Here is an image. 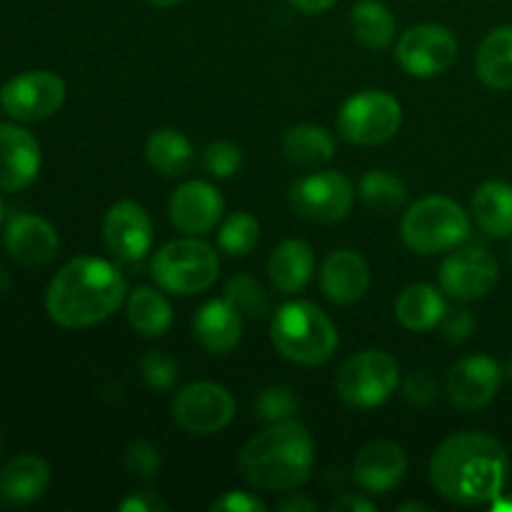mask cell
<instances>
[{
    "instance_id": "obj_50",
    "label": "cell",
    "mask_w": 512,
    "mask_h": 512,
    "mask_svg": "<svg viewBox=\"0 0 512 512\" xmlns=\"http://www.w3.org/2000/svg\"><path fill=\"white\" fill-rule=\"evenodd\" d=\"M0 495H3V488H0Z\"/></svg>"
},
{
    "instance_id": "obj_27",
    "label": "cell",
    "mask_w": 512,
    "mask_h": 512,
    "mask_svg": "<svg viewBox=\"0 0 512 512\" xmlns=\"http://www.w3.org/2000/svg\"><path fill=\"white\" fill-rule=\"evenodd\" d=\"M125 310H128V323L143 338H163L173 325V308L168 298L150 285H138L128 295Z\"/></svg>"
},
{
    "instance_id": "obj_21",
    "label": "cell",
    "mask_w": 512,
    "mask_h": 512,
    "mask_svg": "<svg viewBox=\"0 0 512 512\" xmlns=\"http://www.w3.org/2000/svg\"><path fill=\"white\" fill-rule=\"evenodd\" d=\"M193 333L208 353H233L243 340V313L228 298L208 300L195 313Z\"/></svg>"
},
{
    "instance_id": "obj_2",
    "label": "cell",
    "mask_w": 512,
    "mask_h": 512,
    "mask_svg": "<svg viewBox=\"0 0 512 512\" xmlns=\"http://www.w3.org/2000/svg\"><path fill=\"white\" fill-rule=\"evenodd\" d=\"M125 300V278L110 260L73 258L55 273L45 310L60 328L83 330L108 320Z\"/></svg>"
},
{
    "instance_id": "obj_7",
    "label": "cell",
    "mask_w": 512,
    "mask_h": 512,
    "mask_svg": "<svg viewBox=\"0 0 512 512\" xmlns=\"http://www.w3.org/2000/svg\"><path fill=\"white\" fill-rule=\"evenodd\" d=\"M400 383L398 360L383 350H363L340 365L335 390L350 408L373 410L393 398Z\"/></svg>"
},
{
    "instance_id": "obj_16",
    "label": "cell",
    "mask_w": 512,
    "mask_h": 512,
    "mask_svg": "<svg viewBox=\"0 0 512 512\" xmlns=\"http://www.w3.org/2000/svg\"><path fill=\"white\" fill-rule=\"evenodd\" d=\"M223 195L205 180H188L178 185L170 198L168 213L175 228L185 235H205L223 220Z\"/></svg>"
},
{
    "instance_id": "obj_24",
    "label": "cell",
    "mask_w": 512,
    "mask_h": 512,
    "mask_svg": "<svg viewBox=\"0 0 512 512\" xmlns=\"http://www.w3.org/2000/svg\"><path fill=\"white\" fill-rule=\"evenodd\" d=\"M473 218L490 238L512 235V185L503 180H488L473 193Z\"/></svg>"
},
{
    "instance_id": "obj_30",
    "label": "cell",
    "mask_w": 512,
    "mask_h": 512,
    "mask_svg": "<svg viewBox=\"0 0 512 512\" xmlns=\"http://www.w3.org/2000/svg\"><path fill=\"white\" fill-rule=\"evenodd\" d=\"M353 35L370 50H383L395 38V15L380 0H358L350 10Z\"/></svg>"
},
{
    "instance_id": "obj_6",
    "label": "cell",
    "mask_w": 512,
    "mask_h": 512,
    "mask_svg": "<svg viewBox=\"0 0 512 512\" xmlns=\"http://www.w3.org/2000/svg\"><path fill=\"white\" fill-rule=\"evenodd\" d=\"M150 273L158 288L173 295H198L215 285L220 275V258L213 245L198 235L165 243L150 263Z\"/></svg>"
},
{
    "instance_id": "obj_25",
    "label": "cell",
    "mask_w": 512,
    "mask_h": 512,
    "mask_svg": "<svg viewBox=\"0 0 512 512\" xmlns=\"http://www.w3.org/2000/svg\"><path fill=\"white\" fill-rule=\"evenodd\" d=\"M50 485V468L38 455H18L10 460L0 473L3 495L15 505H25L38 500Z\"/></svg>"
},
{
    "instance_id": "obj_1",
    "label": "cell",
    "mask_w": 512,
    "mask_h": 512,
    "mask_svg": "<svg viewBox=\"0 0 512 512\" xmlns=\"http://www.w3.org/2000/svg\"><path fill=\"white\" fill-rule=\"evenodd\" d=\"M510 460L503 443L488 433H458L430 458V483L455 505H488L503 495Z\"/></svg>"
},
{
    "instance_id": "obj_10",
    "label": "cell",
    "mask_w": 512,
    "mask_h": 512,
    "mask_svg": "<svg viewBox=\"0 0 512 512\" xmlns=\"http://www.w3.org/2000/svg\"><path fill=\"white\" fill-rule=\"evenodd\" d=\"M458 50V38L453 30L438 23H423L400 35L395 45V60L413 78H435L453 68Z\"/></svg>"
},
{
    "instance_id": "obj_33",
    "label": "cell",
    "mask_w": 512,
    "mask_h": 512,
    "mask_svg": "<svg viewBox=\"0 0 512 512\" xmlns=\"http://www.w3.org/2000/svg\"><path fill=\"white\" fill-rule=\"evenodd\" d=\"M225 298L243 313V318H265L270 313V295L250 275H233L225 283Z\"/></svg>"
},
{
    "instance_id": "obj_15",
    "label": "cell",
    "mask_w": 512,
    "mask_h": 512,
    "mask_svg": "<svg viewBox=\"0 0 512 512\" xmlns=\"http://www.w3.org/2000/svg\"><path fill=\"white\" fill-rule=\"evenodd\" d=\"M503 368L490 355H470L448 373V398L458 410H480L498 395Z\"/></svg>"
},
{
    "instance_id": "obj_31",
    "label": "cell",
    "mask_w": 512,
    "mask_h": 512,
    "mask_svg": "<svg viewBox=\"0 0 512 512\" xmlns=\"http://www.w3.org/2000/svg\"><path fill=\"white\" fill-rule=\"evenodd\" d=\"M360 198L368 205L373 213L380 215H393L408 200V188H405L403 180L398 175H393L390 170H368V173L360 178Z\"/></svg>"
},
{
    "instance_id": "obj_32",
    "label": "cell",
    "mask_w": 512,
    "mask_h": 512,
    "mask_svg": "<svg viewBox=\"0 0 512 512\" xmlns=\"http://www.w3.org/2000/svg\"><path fill=\"white\" fill-rule=\"evenodd\" d=\"M260 243V223L255 215L238 210L230 213L228 218L220 223L218 230V248L228 253L230 258H245L253 253Z\"/></svg>"
},
{
    "instance_id": "obj_35",
    "label": "cell",
    "mask_w": 512,
    "mask_h": 512,
    "mask_svg": "<svg viewBox=\"0 0 512 512\" xmlns=\"http://www.w3.org/2000/svg\"><path fill=\"white\" fill-rule=\"evenodd\" d=\"M203 165L213 178H233L243 168V150L230 140H218L203 150Z\"/></svg>"
},
{
    "instance_id": "obj_12",
    "label": "cell",
    "mask_w": 512,
    "mask_h": 512,
    "mask_svg": "<svg viewBox=\"0 0 512 512\" xmlns=\"http://www.w3.org/2000/svg\"><path fill=\"white\" fill-rule=\"evenodd\" d=\"M65 103V83L50 70H28L0 88V105L20 123H38L50 118Z\"/></svg>"
},
{
    "instance_id": "obj_39",
    "label": "cell",
    "mask_w": 512,
    "mask_h": 512,
    "mask_svg": "<svg viewBox=\"0 0 512 512\" xmlns=\"http://www.w3.org/2000/svg\"><path fill=\"white\" fill-rule=\"evenodd\" d=\"M443 330L450 343H463L475 330L473 313L470 310H448L443 318Z\"/></svg>"
},
{
    "instance_id": "obj_47",
    "label": "cell",
    "mask_w": 512,
    "mask_h": 512,
    "mask_svg": "<svg viewBox=\"0 0 512 512\" xmlns=\"http://www.w3.org/2000/svg\"><path fill=\"white\" fill-rule=\"evenodd\" d=\"M150 3H153L155 8H170V5H178L180 0H150Z\"/></svg>"
},
{
    "instance_id": "obj_20",
    "label": "cell",
    "mask_w": 512,
    "mask_h": 512,
    "mask_svg": "<svg viewBox=\"0 0 512 512\" xmlns=\"http://www.w3.org/2000/svg\"><path fill=\"white\" fill-rule=\"evenodd\" d=\"M320 288L338 305H353L368 293L370 268L358 250H333L320 265Z\"/></svg>"
},
{
    "instance_id": "obj_19",
    "label": "cell",
    "mask_w": 512,
    "mask_h": 512,
    "mask_svg": "<svg viewBox=\"0 0 512 512\" xmlns=\"http://www.w3.org/2000/svg\"><path fill=\"white\" fill-rule=\"evenodd\" d=\"M3 243L10 258L20 265H45L58 255L60 238L45 218L30 213H18L5 225Z\"/></svg>"
},
{
    "instance_id": "obj_45",
    "label": "cell",
    "mask_w": 512,
    "mask_h": 512,
    "mask_svg": "<svg viewBox=\"0 0 512 512\" xmlns=\"http://www.w3.org/2000/svg\"><path fill=\"white\" fill-rule=\"evenodd\" d=\"M493 508L495 510H512V495H508V498H503V495H500V498L493 503Z\"/></svg>"
},
{
    "instance_id": "obj_36",
    "label": "cell",
    "mask_w": 512,
    "mask_h": 512,
    "mask_svg": "<svg viewBox=\"0 0 512 512\" xmlns=\"http://www.w3.org/2000/svg\"><path fill=\"white\" fill-rule=\"evenodd\" d=\"M300 400L298 395L293 393L285 385H278V388H268L260 393L258 398V415L268 423H278V420H288L298 413Z\"/></svg>"
},
{
    "instance_id": "obj_5",
    "label": "cell",
    "mask_w": 512,
    "mask_h": 512,
    "mask_svg": "<svg viewBox=\"0 0 512 512\" xmlns=\"http://www.w3.org/2000/svg\"><path fill=\"white\" fill-rule=\"evenodd\" d=\"M400 235L418 255L450 253L470 238V218L453 198L428 195L405 210Z\"/></svg>"
},
{
    "instance_id": "obj_3",
    "label": "cell",
    "mask_w": 512,
    "mask_h": 512,
    "mask_svg": "<svg viewBox=\"0 0 512 512\" xmlns=\"http://www.w3.org/2000/svg\"><path fill=\"white\" fill-rule=\"evenodd\" d=\"M315 443L300 420H278L243 445L238 455L240 478L268 493H290L310 478Z\"/></svg>"
},
{
    "instance_id": "obj_34",
    "label": "cell",
    "mask_w": 512,
    "mask_h": 512,
    "mask_svg": "<svg viewBox=\"0 0 512 512\" xmlns=\"http://www.w3.org/2000/svg\"><path fill=\"white\" fill-rule=\"evenodd\" d=\"M140 375L153 390H170L178 380V363L163 350H148L138 363Z\"/></svg>"
},
{
    "instance_id": "obj_48",
    "label": "cell",
    "mask_w": 512,
    "mask_h": 512,
    "mask_svg": "<svg viewBox=\"0 0 512 512\" xmlns=\"http://www.w3.org/2000/svg\"><path fill=\"white\" fill-rule=\"evenodd\" d=\"M3 215H5V210H3V200H0V223H3Z\"/></svg>"
},
{
    "instance_id": "obj_26",
    "label": "cell",
    "mask_w": 512,
    "mask_h": 512,
    "mask_svg": "<svg viewBox=\"0 0 512 512\" xmlns=\"http://www.w3.org/2000/svg\"><path fill=\"white\" fill-rule=\"evenodd\" d=\"M478 78L493 90H512V25L490 30L475 55Z\"/></svg>"
},
{
    "instance_id": "obj_43",
    "label": "cell",
    "mask_w": 512,
    "mask_h": 512,
    "mask_svg": "<svg viewBox=\"0 0 512 512\" xmlns=\"http://www.w3.org/2000/svg\"><path fill=\"white\" fill-rule=\"evenodd\" d=\"M335 3H338V0H290V5L305 15H320L325 13V10L333 8Z\"/></svg>"
},
{
    "instance_id": "obj_42",
    "label": "cell",
    "mask_w": 512,
    "mask_h": 512,
    "mask_svg": "<svg viewBox=\"0 0 512 512\" xmlns=\"http://www.w3.org/2000/svg\"><path fill=\"white\" fill-rule=\"evenodd\" d=\"M330 510L333 512H373L375 505L370 503L368 498H360V495L348 493V495H343V498L333 500Z\"/></svg>"
},
{
    "instance_id": "obj_37",
    "label": "cell",
    "mask_w": 512,
    "mask_h": 512,
    "mask_svg": "<svg viewBox=\"0 0 512 512\" xmlns=\"http://www.w3.org/2000/svg\"><path fill=\"white\" fill-rule=\"evenodd\" d=\"M125 470L133 478L140 480H153L160 473V453L155 445L138 440L125 450Z\"/></svg>"
},
{
    "instance_id": "obj_49",
    "label": "cell",
    "mask_w": 512,
    "mask_h": 512,
    "mask_svg": "<svg viewBox=\"0 0 512 512\" xmlns=\"http://www.w3.org/2000/svg\"><path fill=\"white\" fill-rule=\"evenodd\" d=\"M508 378L512 380V358H510V363H508Z\"/></svg>"
},
{
    "instance_id": "obj_29",
    "label": "cell",
    "mask_w": 512,
    "mask_h": 512,
    "mask_svg": "<svg viewBox=\"0 0 512 512\" xmlns=\"http://www.w3.org/2000/svg\"><path fill=\"white\" fill-rule=\"evenodd\" d=\"M283 153L290 163L303 165V168H318V165L333 160L335 140L320 125L303 123L285 133Z\"/></svg>"
},
{
    "instance_id": "obj_44",
    "label": "cell",
    "mask_w": 512,
    "mask_h": 512,
    "mask_svg": "<svg viewBox=\"0 0 512 512\" xmlns=\"http://www.w3.org/2000/svg\"><path fill=\"white\" fill-rule=\"evenodd\" d=\"M278 510H283V512H298V510L315 512V510H318V503H313V500L295 498V495H290V498H285L283 503H278Z\"/></svg>"
},
{
    "instance_id": "obj_11",
    "label": "cell",
    "mask_w": 512,
    "mask_h": 512,
    "mask_svg": "<svg viewBox=\"0 0 512 512\" xmlns=\"http://www.w3.org/2000/svg\"><path fill=\"white\" fill-rule=\"evenodd\" d=\"M173 418L193 435H215L228 428L235 418V400L228 388L218 383L183 385L173 398Z\"/></svg>"
},
{
    "instance_id": "obj_46",
    "label": "cell",
    "mask_w": 512,
    "mask_h": 512,
    "mask_svg": "<svg viewBox=\"0 0 512 512\" xmlns=\"http://www.w3.org/2000/svg\"><path fill=\"white\" fill-rule=\"evenodd\" d=\"M405 510H430V505H425V503H408V505H398V512H405Z\"/></svg>"
},
{
    "instance_id": "obj_23",
    "label": "cell",
    "mask_w": 512,
    "mask_h": 512,
    "mask_svg": "<svg viewBox=\"0 0 512 512\" xmlns=\"http://www.w3.org/2000/svg\"><path fill=\"white\" fill-rule=\"evenodd\" d=\"M448 305L443 293L430 283H413L395 300V318L410 333H428L443 323Z\"/></svg>"
},
{
    "instance_id": "obj_8",
    "label": "cell",
    "mask_w": 512,
    "mask_h": 512,
    "mask_svg": "<svg viewBox=\"0 0 512 512\" xmlns=\"http://www.w3.org/2000/svg\"><path fill=\"white\" fill-rule=\"evenodd\" d=\"M403 125V105L385 90H363L343 103L338 133L355 145H380Z\"/></svg>"
},
{
    "instance_id": "obj_4",
    "label": "cell",
    "mask_w": 512,
    "mask_h": 512,
    "mask_svg": "<svg viewBox=\"0 0 512 512\" xmlns=\"http://www.w3.org/2000/svg\"><path fill=\"white\" fill-rule=\"evenodd\" d=\"M270 340L285 360L305 368L328 363L340 343L333 320L308 300H293L275 310Z\"/></svg>"
},
{
    "instance_id": "obj_14",
    "label": "cell",
    "mask_w": 512,
    "mask_h": 512,
    "mask_svg": "<svg viewBox=\"0 0 512 512\" xmlns=\"http://www.w3.org/2000/svg\"><path fill=\"white\" fill-rule=\"evenodd\" d=\"M105 248L125 263L145 258L153 245V220L143 205L133 200H120L105 213L103 220Z\"/></svg>"
},
{
    "instance_id": "obj_40",
    "label": "cell",
    "mask_w": 512,
    "mask_h": 512,
    "mask_svg": "<svg viewBox=\"0 0 512 512\" xmlns=\"http://www.w3.org/2000/svg\"><path fill=\"white\" fill-rule=\"evenodd\" d=\"M210 510L213 512H265L268 510V505L263 503V500H258L255 495L250 493H240V490H235V493H225L223 498L215 500L213 505H210Z\"/></svg>"
},
{
    "instance_id": "obj_22",
    "label": "cell",
    "mask_w": 512,
    "mask_h": 512,
    "mask_svg": "<svg viewBox=\"0 0 512 512\" xmlns=\"http://www.w3.org/2000/svg\"><path fill=\"white\" fill-rule=\"evenodd\" d=\"M313 273L315 255L313 248H310L305 240H283V243L273 250V255H270L268 260L270 283H273V288L283 295L300 293V290L313 280Z\"/></svg>"
},
{
    "instance_id": "obj_9",
    "label": "cell",
    "mask_w": 512,
    "mask_h": 512,
    "mask_svg": "<svg viewBox=\"0 0 512 512\" xmlns=\"http://www.w3.org/2000/svg\"><path fill=\"white\" fill-rule=\"evenodd\" d=\"M355 188L350 178L338 170H320L295 180L290 188V208L303 220L333 225L348 218L353 208Z\"/></svg>"
},
{
    "instance_id": "obj_38",
    "label": "cell",
    "mask_w": 512,
    "mask_h": 512,
    "mask_svg": "<svg viewBox=\"0 0 512 512\" xmlns=\"http://www.w3.org/2000/svg\"><path fill=\"white\" fill-rule=\"evenodd\" d=\"M405 398H408V403L425 408V405L435 403V398H438V383L425 370H415L405 380Z\"/></svg>"
},
{
    "instance_id": "obj_13",
    "label": "cell",
    "mask_w": 512,
    "mask_h": 512,
    "mask_svg": "<svg viewBox=\"0 0 512 512\" xmlns=\"http://www.w3.org/2000/svg\"><path fill=\"white\" fill-rule=\"evenodd\" d=\"M440 290L455 300H480L493 293L500 280V265L483 245L455 248L440 265Z\"/></svg>"
},
{
    "instance_id": "obj_18",
    "label": "cell",
    "mask_w": 512,
    "mask_h": 512,
    "mask_svg": "<svg viewBox=\"0 0 512 512\" xmlns=\"http://www.w3.org/2000/svg\"><path fill=\"white\" fill-rule=\"evenodd\" d=\"M405 473H408L405 450L390 440H375V443L363 445L355 455L353 480L358 483V488L370 495H383L398 488Z\"/></svg>"
},
{
    "instance_id": "obj_17",
    "label": "cell",
    "mask_w": 512,
    "mask_h": 512,
    "mask_svg": "<svg viewBox=\"0 0 512 512\" xmlns=\"http://www.w3.org/2000/svg\"><path fill=\"white\" fill-rule=\"evenodd\" d=\"M40 145L20 125H0V190L18 193L35 183L40 173Z\"/></svg>"
},
{
    "instance_id": "obj_28",
    "label": "cell",
    "mask_w": 512,
    "mask_h": 512,
    "mask_svg": "<svg viewBox=\"0 0 512 512\" xmlns=\"http://www.w3.org/2000/svg\"><path fill=\"white\" fill-rule=\"evenodd\" d=\"M145 158H148L150 168L158 170L160 175L173 178V175H183L195 163V150L180 130L163 128L155 130L148 138Z\"/></svg>"
},
{
    "instance_id": "obj_41",
    "label": "cell",
    "mask_w": 512,
    "mask_h": 512,
    "mask_svg": "<svg viewBox=\"0 0 512 512\" xmlns=\"http://www.w3.org/2000/svg\"><path fill=\"white\" fill-rule=\"evenodd\" d=\"M120 512H165L168 503L160 498L155 490H140V493H130L123 503L118 505Z\"/></svg>"
}]
</instances>
